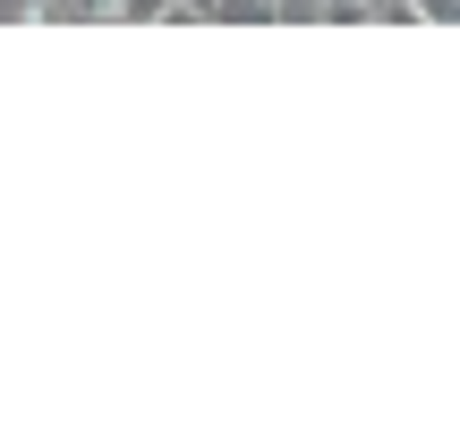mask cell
I'll return each mask as SVG.
<instances>
[{"instance_id": "2", "label": "cell", "mask_w": 460, "mask_h": 426, "mask_svg": "<svg viewBox=\"0 0 460 426\" xmlns=\"http://www.w3.org/2000/svg\"><path fill=\"white\" fill-rule=\"evenodd\" d=\"M102 17H171V0H102Z\"/></svg>"}, {"instance_id": "3", "label": "cell", "mask_w": 460, "mask_h": 426, "mask_svg": "<svg viewBox=\"0 0 460 426\" xmlns=\"http://www.w3.org/2000/svg\"><path fill=\"white\" fill-rule=\"evenodd\" d=\"M401 17H460V0H393Z\"/></svg>"}, {"instance_id": "1", "label": "cell", "mask_w": 460, "mask_h": 426, "mask_svg": "<svg viewBox=\"0 0 460 426\" xmlns=\"http://www.w3.org/2000/svg\"><path fill=\"white\" fill-rule=\"evenodd\" d=\"M222 26H264V17H281V0H214Z\"/></svg>"}, {"instance_id": "4", "label": "cell", "mask_w": 460, "mask_h": 426, "mask_svg": "<svg viewBox=\"0 0 460 426\" xmlns=\"http://www.w3.org/2000/svg\"><path fill=\"white\" fill-rule=\"evenodd\" d=\"M85 17H102V0H85Z\"/></svg>"}]
</instances>
